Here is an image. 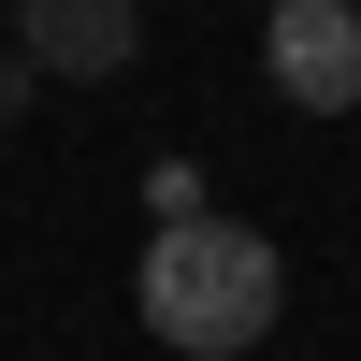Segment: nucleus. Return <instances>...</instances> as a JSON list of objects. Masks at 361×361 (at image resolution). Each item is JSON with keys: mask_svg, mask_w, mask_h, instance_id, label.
I'll return each instance as SVG.
<instances>
[{"mask_svg": "<svg viewBox=\"0 0 361 361\" xmlns=\"http://www.w3.org/2000/svg\"><path fill=\"white\" fill-rule=\"evenodd\" d=\"M275 304H289L275 231H246V217H159V246H145V333L173 361H246L275 333Z\"/></svg>", "mask_w": 361, "mask_h": 361, "instance_id": "1", "label": "nucleus"}, {"mask_svg": "<svg viewBox=\"0 0 361 361\" xmlns=\"http://www.w3.org/2000/svg\"><path fill=\"white\" fill-rule=\"evenodd\" d=\"M0 29H15V0H0Z\"/></svg>", "mask_w": 361, "mask_h": 361, "instance_id": "5", "label": "nucleus"}, {"mask_svg": "<svg viewBox=\"0 0 361 361\" xmlns=\"http://www.w3.org/2000/svg\"><path fill=\"white\" fill-rule=\"evenodd\" d=\"M29 102H44V73H29V58H0V130H15Z\"/></svg>", "mask_w": 361, "mask_h": 361, "instance_id": "4", "label": "nucleus"}, {"mask_svg": "<svg viewBox=\"0 0 361 361\" xmlns=\"http://www.w3.org/2000/svg\"><path fill=\"white\" fill-rule=\"evenodd\" d=\"M260 73L304 116H361V0H275L260 15Z\"/></svg>", "mask_w": 361, "mask_h": 361, "instance_id": "2", "label": "nucleus"}, {"mask_svg": "<svg viewBox=\"0 0 361 361\" xmlns=\"http://www.w3.org/2000/svg\"><path fill=\"white\" fill-rule=\"evenodd\" d=\"M15 58L29 73H130L145 0H15Z\"/></svg>", "mask_w": 361, "mask_h": 361, "instance_id": "3", "label": "nucleus"}]
</instances>
